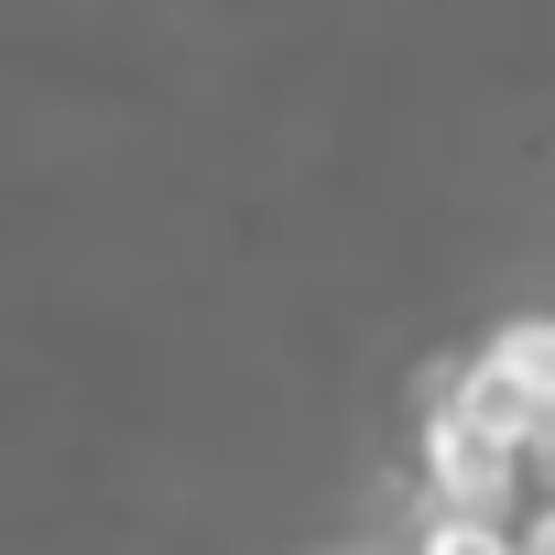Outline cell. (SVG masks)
<instances>
[{"label":"cell","instance_id":"6da1fadb","mask_svg":"<svg viewBox=\"0 0 555 555\" xmlns=\"http://www.w3.org/2000/svg\"><path fill=\"white\" fill-rule=\"evenodd\" d=\"M468 360H479V382H501L533 425H555V317H501Z\"/></svg>","mask_w":555,"mask_h":555},{"label":"cell","instance_id":"3957f363","mask_svg":"<svg viewBox=\"0 0 555 555\" xmlns=\"http://www.w3.org/2000/svg\"><path fill=\"white\" fill-rule=\"evenodd\" d=\"M522 555H555V479L522 501Z\"/></svg>","mask_w":555,"mask_h":555},{"label":"cell","instance_id":"7a4b0ae2","mask_svg":"<svg viewBox=\"0 0 555 555\" xmlns=\"http://www.w3.org/2000/svg\"><path fill=\"white\" fill-rule=\"evenodd\" d=\"M414 555H522V522L501 512H414Z\"/></svg>","mask_w":555,"mask_h":555}]
</instances>
